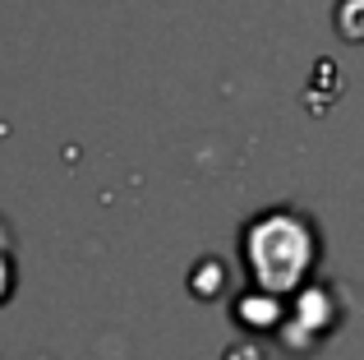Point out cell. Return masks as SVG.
I'll return each instance as SVG.
<instances>
[]
</instances>
